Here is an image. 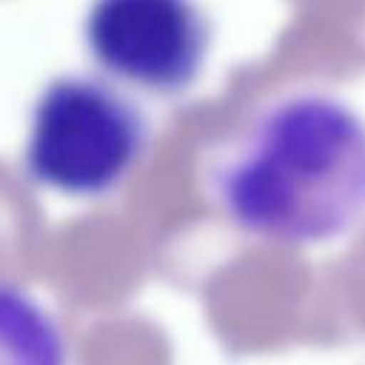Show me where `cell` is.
I'll return each mask as SVG.
<instances>
[{
  "mask_svg": "<svg viewBox=\"0 0 365 365\" xmlns=\"http://www.w3.org/2000/svg\"><path fill=\"white\" fill-rule=\"evenodd\" d=\"M205 188L254 240L334 242L365 220V117L325 91L271 97L211 148Z\"/></svg>",
  "mask_w": 365,
  "mask_h": 365,
  "instance_id": "cell-1",
  "label": "cell"
},
{
  "mask_svg": "<svg viewBox=\"0 0 365 365\" xmlns=\"http://www.w3.org/2000/svg\"><path fill=\"white\" fill-rule=\"evenodd\" d=\"M145 145V114L120 86L100 74H60L31 103L23 168L51 194L100 200L131 177Z\"/></svg>",
  "mask_w": 365,
  "mask_h": 365,
  "instance_id": "cell-2",
  "label": "cell"
},
{
  "mask_svg": "<svg viewBox=\"0 0 365 365\" xmlns=\"http://www.w3.org/2000/svg\"><path fill=\"white\" fill-rule=\"evenodd\" d=\"M83 46L114 86L174 97L197 83L211 26L197 0H91Z\"/></svg>",
  "mask_w": 365,
  "mask_h": 365,
  "instance_id": "cell-3",
  "label": "cell"
},
{
  "mask_svg": "<svg viewBox=\"0 0 365 365\" xmlns=\"http://www.w3.org/2000/svg\"><path fill=\"white\" fill-rule=\"evenodd\" d=\"M0 365H68L57 319L29 291L0 282Z\"/></svg>",
  "mask_w": 365,
  "mask_h": 365,
  "instance_id": "cell-4",
  "label": "cell"
}]
</instances>
